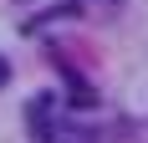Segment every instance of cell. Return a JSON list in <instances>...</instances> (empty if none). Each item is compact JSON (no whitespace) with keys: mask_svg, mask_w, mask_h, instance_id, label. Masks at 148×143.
<instances>
[{"mask_svg":"<svg viewBox=\"0 0 148 143\" xmlns=\"http://www.w3.org/2000/svg\"><path fill=\"white\" fill-rule=\"evenodd\" d=\"M5 82H10V67H5V56H0V87H5Z\"/></svg>","mask_w":148,"mask_h":143,"instance_id":"cell-3","label":"cell"},{"mask_svg":"<svg viewBox=\"0 0 148 143\" xmlns=\"http://www.w3.org/2000/svg\"><path fill=\"white\" fill-rule=\"evenodd\" d=\"M66 102H72V107H97V87H92L87 77L66 72Z\"/></svg>","mask_w":148,"mask_h":143,"instance_id":"cell-2","label":"cell"},{"mask_svg":"<svg viewBox=\"0 0 148 143\" xmlns=\"http://www.w3.org/2000/svg\"><path fill=\"white\" fill-rule=\"evenodd\" d=\"M26 123H31V138H51V97H36V102H31V107H26Z\"/></svg>","mask_w":148,"mask_h":143,"instance_id":"cell-1","label":"cell"}]
</instances>
